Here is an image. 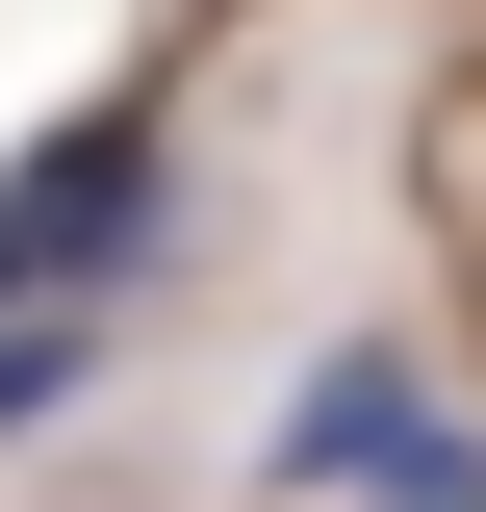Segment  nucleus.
I'll list each match as a JSON object with an SVG mask.
<instances>
[{"label":"nucleus","mask_w":486,"mask_h":512,"mask_svg":"<svg viewBox=\"0 0 486 512\" xmlns=\"http://www.w3.org/2000/svg\"><path fill=\"white\" fill-rule=\"evenodd\" d=\"M52 384H77V308H26V333H0V436H26Z\"/></svg>","instance_id":"7ed1b4c3"},{"label":"nucleus","mask_w":486,"mask_h":512,"mask_svg":"<svg viewBox=\"0 0 486 512\" xmlns=\"http://www.w3.org/2000/svg\"><path fill=\"white\" fill-rule=\"evenodd\" d=\"M128 205H154V128H52V154H26V180H0V333H26V308H52V282H103V256H128Z\"/></svg>","instance_id":"f03ea898"},{"label":"nucleus","mask_w":486,"mask_h":512,"mask_svg":"<svg viewBox=\"0 0 486 512\" xmlns=\"http://www.w3.org/2000/svg\"><path fill=\"white\" fill-rule=\"evenodd\" d=\"M282 487H333V512H486V436L435 410L410 359H307V410H282Z\"/></svg>","instance_id":"f257e3e1"}]
</instances>
